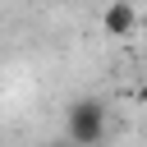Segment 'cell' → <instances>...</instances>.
Returning <instances> with one entry per match:
<instances>
[{"label": "cell", "instance_id": "obj_2", "mask_svg": "<svg viewBox=\"0 0 147 147\" xmlns=\"http://www.w3.org/2000/svg\"><path fill=\"white\" fill-rule=\"evenodd\" d=\"M101 28H106V37H129L138 28V9L129 0H110L106 14H101Z\"/></svg>", "mask_w": 147, "mask_h": 147}, {"label": "cell", "instance_id": "obj_1", "mask_svg": "<svg viewBox=\"0 0 147 147\" xmlns=\"http://www.w3.org/2000/svg\"><path fill=\"white\" fill-rule=\"evenodd\" d=\"M101 133H106V106L96 96H83L64 110V138L74 147H92V142H101Z\"/></svg>", "mask_w": 147, "mask_h": 147}, {"label": "cell", "instance_id": "obj_3", "mask_svg": "<svg viewBox=\"0 0 147 147\" xmlns=\"http://www.w3.org/2000/svg\"><path fill=\"white\" fill-rule=\"evenodd\" d=\"M46 147H74V142H69V138H55V142H46Z\"/></svg>", "mask_w": 147, "mask_h": 147}]
</instances>
